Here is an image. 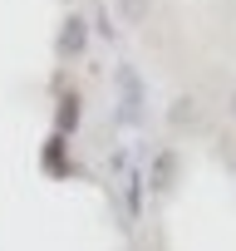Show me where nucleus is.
Segmentation results:
<instances>
[{
  "label": "nucleus",
  "mask_w": 236,
  "mask_h": 251,
  "mask_svg": "<svg viewBox=\"0 0 236 251\" xmlns=\"http://www.w3.org/2000/svg\"><path fill=\"white\" fill-rule=\"evenodd\" d=\"M84 40H89L84 20H79V15H69V20H64V35H59V59H74V54L84 50Z\"/></svg>",
  "instance_id": "obj_1"
},
{
  "label": "nucleus",
  "mask_w": 236,
  "mask_h": 251,
  "mask_svg": "<svg viewBox=\"0 0 236 251\" xmlns=\"http://www.w3.org/2000/svg\"><path fill=\"white\" fill-rule=\"evenodd\" d=\"M123 15H128V20H143V15H148V0H123Z\"/></svg>",
  "instance_id": "obj_2"
},
{
  "label": "nucleus",
  "mask_w": 236,
  "mask_h": 251,
  "mask_svg": "<svg viewBox=\"0 0 236 251\" xmlns=\"http://www.w3.org/2000/svg\"><path fill=\"white\" fill-rule=\"evenodd\" d=\"M231 108H236V99H231Z\"/></svg>",
  "instance_id": "obj_3"
}]
</instances>
